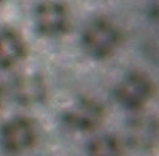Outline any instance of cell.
<instances>
[{"label":"cell","instance_id":"cell-8","mask_svg":"<svg viewBox=\"0 0 159 156\" xmlns=\"http://www.w3.org/2000/svg\"><path fill=\"white\" fill-rule=\"evenodd\" d=\"M25 56V44L13 30L0 31V67L8 69Z\"/></svg>","mask_w":159,"mask_h":156},{"label":"cell","instance_id":"cell-2","mask_svg":"<svg viewBox=\"0 0 159 156\" xmlns=\"http://www.w3.org/2000/svg\"><path fill=\"white\" fill-rule=\"evenodd\" d=\"M153 94V83L142 73H129L123 81L114 89V95L119 103L129 109H140L150 100Z\"/></svg>","mask_w":159,"mask_h":156},{"label":"cell","instance_id":"cell-1","mask_svg":"<svg viewBox=\"0 0 159 156\" xmlns=\"http://www.w3.org/2000/svg\"><path fill=\"white\" fill-rule=\"evenodd\" d=\"M123 41V34L109 19L98 17L83 31V45L89 55L98 59L111 56Z\"/></svg>","mask_w":159,"mask_h":156},{"label":"cell","instance_id":"cell-6","mask_svg":"<svg viewBox=\"0 0 159 156\" xmlns=\"http://www.w3.org/2000/svg\"><path fill=\"white\" fill-rule=\"evenodd\" d=\"M157 136L156 120L150 116H137L128 125V140L139 150H150Z\"/></svg>","mask_w":159,"mask_h":156},{"label":"cell","instance_id":"cell-10","mask_svg":"<svg viewBox=\"0 0 159 156\" xmlns=\"http://www.w3.org/2000/svg\"><path fill=\"white\" fill-rule=\"evenodd\" d=\"M2 97L3 95H2V88H0V105H2Z\"/></svg>","mask_w":159,"mask_h":156},{"label":"cell","instance_id":"cell-7","mask_svg":"<svg viewBox=\"0 0 159 156\" xmlns=\"http://www.w3.org/2000/svg\"><path fill=\"white\" fill-rule=\"evenodd\" d=\"M45 85L42 78L38 75L20 76L13 85V95L17 103L22 105H34L45 99Z\"/></svg>","mask_w":159,"mask_h":156},{"label":"cell","instance_id":"cell-5","mask_svg":"<svg viewBox=\"0 0 159 156\" xmlns=\"http://www.w3.org/2000/svg\"><path fill=\"white\" fill-rule=\"evenodd\" d=\"M103 117V108L91 100H83L75 109L67 111L62 116V120L70 128L80 131H91L98 126L100 119Z\"/></svg>","mask_w":159,"mask_h":156},{"label":"cell","instance_id":"cell-3","mask_svg":"<svg viewBox=\"0 0 159 156\" xmlns=\"http://www.w3.org/2000/svg\"><path fill=\"white\" fill-rule=\"evenodd\" d=\"M0 142L10 153H20L31 148L36 142L34 123L25 117H17L7 122L0 131Z\"/></svg>","mask_w":159,"mask_h":156},{"label":"cell","instance_id":"cell-4","mask_svg":"<svg viewBox=\"0 0 159 156\" xmlns=\"http://www.w3.org/2000/svg\"><path fill=\"white\" fill-rule=\"evenodd\" d=\"M38 30L44 36H61L69 28L67 8L62 3H42L36 10Z\"/></svg>","mask_w":159,"mask_h":156},{"label":"cell","instance_id":"cell-9","mask_svg":"<svg viewBox=\"0 0 159 156\" xmlns=\"http://www.w3.org/2000/svg\"><path fill=\"white\" fill-rule=\"evenodd\" d=\"M89 156H123L122 144L114 136H102L91 140L88 147Z\"/></svg>","mask_w":159,"mask_h":156}]
</instances>
